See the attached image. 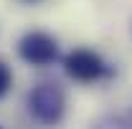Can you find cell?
<instances>
[{
	"label": "cell",
	"mask_w": 132,
	"mask_h": 129,
	"mask_svg": "<svg viewBox=\"0 0 132 129\" xmlns=\"http://www.w3.org/2000/svg\"><path fill=\"white\" fill-rule=\"evenodd\" d=\"M10 86H13V71L5 61H0V99L10 91Z\"/></svg>",
	"instance_id": "obj_5"
},
{
	"label": "cell",
	"mask_w": 132,
	"mask_h": 129,
	"mask_svg": "<svg viewBox=\"0 0 132 129\" xmlns=\"http://www.w3.org/2000/svg\"><path fill=\"white\" fill-rule=\"evenodd\" d=\"M94 129H132V122L130 119H125V116H114V114H109V116H102Z\"/></svg>",
	"instance_id": "obj_4"
},
{
	"label": "cell",
	"mask_w": 132,
	"mask_h": 129,
	"mask_svg": "<svg viewBox=\"0 0 132 129\" xmlns=\"http://www.w3.org/2000/svg\"><path fill=\"white\" fill-rule=\"evenodd\" d=\"M64 71L69 79L79 84H94L112 73V68L104 63V58L92 48H74L64 56Z\"/></svg>",
	"instance_id": "obj_2"
},
{
	"label": "cell",
	"mask_w": 132,
	"mask_h": 129,
	"mask_svg": "<svg viewBox=\"0 0 132 129\" xmlns=\"http://www.w3.org/2000/svg\"><path fill=\"white\" fill-rule=\"evenodd\" d=\"M0 129H3V127H0Z\"/></svg>",
	"instance_id": "obj_7"
},
{
	"label": "cell",
	"mask_w": 132,
	"mask_h": 129,
	"mask_svg": "<svg viewBox=\"0 0 132 129\" xmlns=\"http://www.w3.org/2000/svg\"><path fill=\"white\" fill-rule=\"evenodd\" d=\"M26 3H38V0H26Z\"/></svg>",
	"instance_id": "obj_6"
},
{
	"label": "cell",
	"mask_w": 132,
	"mask_h": 129,
	"mask_svg": "<svg viewBox=\"0 0 132 129\" xmlns=\"http://www.w3.org/2000/svg\"><path fill=\"white\" fill-rule=\"evenodd\" d=\"M18 56L31 66H51L59 58V43L46 31H28L18 41Z\"/></svg>",
	"instance_id": "obj_3"
},
{
	"label": "cell",
	"mask_w": 132,
	"mask_h": 129,
	"mask_svg": "<svg viewBox=\"0 0 132 129\" xmlns=\"http://www.w3.org/2000/svg\"><path fill=\"white\" fill-rule=\"evenodd\" d=\"M28 112L43 127H59L66 116V94L53 81L36 84L28 94Z\"/></svg>",
	"instance_id": "obj_1"
}]
</instances>
